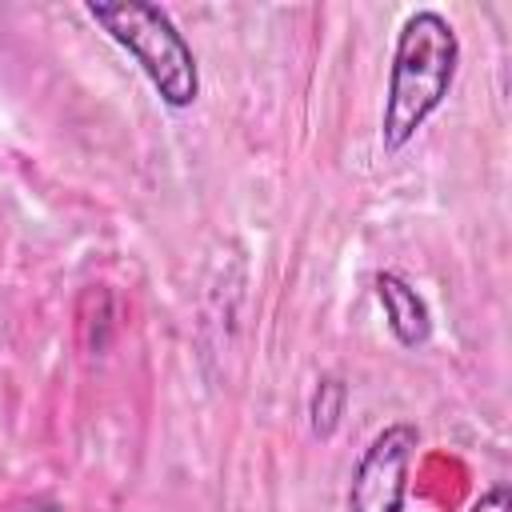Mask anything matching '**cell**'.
<instances>
[{
    "label": "cell",
    "instance_id": "obj_1",
    "mask_svg": "<svg viewBox=\"0 0 512 512\" xmlns=\"http://www.w3.org/2000/svg\"><path fill=\"white\" fill-rule=\"evenodd\" d=\"M456 68H460L456 28L432 8L412 12L400 24L396 48H392L388 92H384V112H380L384 152H400L404 144L416 140L428 116L448 100Z\"/></svg>",
    "mask_w": 512,
    "mask_h": 512
},
{
    "label": "cell",
    "instance_id": "obj_2",
    "mask_svg": "<svg viewBox=\"0 0 512 512\" xmlns=\"http://www.w3.org/2000/svg\"><path fill=\"white\" fill-rule=\"evenodd\" d=\"M84 12H88V20L100 24V32H108V40H116L136 60V68L148 76L152 92L168 108L196 104V96H200L196 52L164 8L140 4V0H112V4L88 0Z\"/></svg>",
    "mask_w": 512,
    "mask_h": 512
},
{
    "label": "cell",
    "instance_id": "obj_3",
    "mask_svg": "<svg viewBox=\"0 0 512 512\" xmlns=\"http://www.w3.org/2000/svg\"><path fill=\"white\" fill-rule=\"evenodd\" d=\"M420 448V428L396 420L380 428L360 452L348 484V512H404L408 500V468Z\"/></svg>",
    "mask_w": 512,
    "mask_h": 512
},
{
    "label": "cell",
    "instance_id": "obj_4",
    "mask_svg": "<svg viewBox=\"0 0 512 512\" xmlns=\"http://www.w3.org/2000/svg\"><path fill=\"white\" fill-rule=\"evenodd\" d=\"M376 300H380L388 332L396 336L400 348H424L432 340V312H428L424 296L400 272H380L376 276Z\"/></svg>",
    "mask_w": 512,
    "mask_h": 512
},
{
    "label": "cell",
    "instance_id": "obj_5",
    "mask_svg": "<svg viewBox=\"0 0 512 512\" xmlns=\"http://www.w3.org/2000/svg\"><path fill=\"white\" fill-rule=\"evenodd\" d=\"M344 404H348V384L340 376H320L308 400V428L320 440H332L340 420H344Z\"/></svg>",
    "mask_w": 512,
    "mask_h": 512
},
{
    "label": "cell",
    "instance_id": "obj_6",
    "mask_svg": "<svg viewBox=\"0 0 512 512\" xmlns=\"http://www.w3.org/2000/svg\"><path fill=\"white\" fill-rule=\"evenodd\" d=\"M468 512H512V488L508 484H492L488 492H480V500Z\"/></svg>",
    "mask_w": 512,
    "mask_h": 512
},
{
    "label": "cell",
    "instance_id": "obj_7",
    "mask_svg": "<svg viewBox=\"0 0 512 512\" xmlns=\"http://www.w3.org/2000/svg\"><path fill=\"white\" fill-rule=\"evenodd\" d=\"M20 512H64L56 500H32V504H24Z\"/></svg>",
    "mask_w": 512,
    "mask_h": 512
}]
</instances>
